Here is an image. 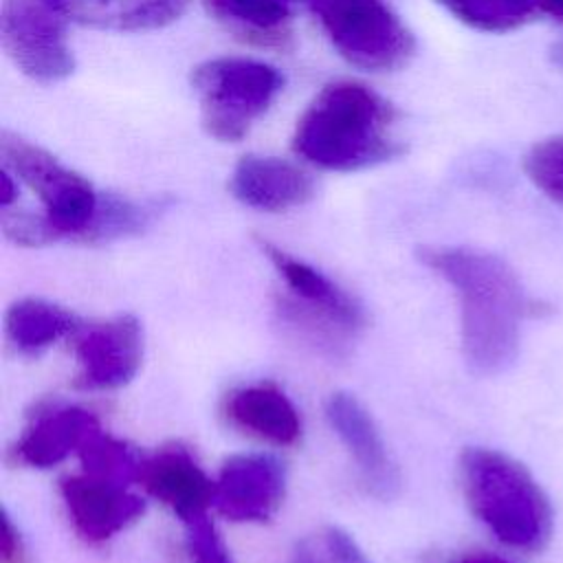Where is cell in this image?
Segmentation results:
<instances>
[{"instance_id": "d4e9b609", "label": "cell", "mask_w": 563, "mask_h": 563, "mask_svg": "<svg viewBox=\"0 0 563 563\" xmlns=\"http://www.w3.org/2000/svg\"><path fill=\"white\" fill-rule=\"evenodd\" d=\"M325 545L334 563H372L365 552L358 548V543L343 530L330 528L325 534Z\"/></svg>"}, {"instance_id": "4fadbf2b", "label": "cell", "mask_w": 563, "mask_h": 563, "mask_svg": "<svg viewBox=\"0 0 563 563\" xmlns=\"http://www.w3.org/2000/svg\"><path fill=\"white\" fill-rule=\"evenodd\" d=\"M136 482L180 521L205 515L213 504L216 484L183 446H165L141 460Z\"/></svg>"}, {"instance_id": "8992f818", "label": "cell", "mask_w": 563, "mask_h": 563, "mask_svg": "<svg viewBox=\"0 0 563 563\" xmlns=\"http://www.w3.org/2000/svg\"><path fill=\"white\" fill-rule=\"evenodd\" d=\"M0 156L2 167L40 198L44 207L42 216L55 240L86 238L99 209L101 194L95 191L81 174L59 163L44 147L9 130L0 132Z\"/></svg>"}, {"instance_id": "f1b7e54d", "label": "cell", "mask_w": 563, "mask_h": 563, "mask_svg": "<svg viewBox=\"0 0 563 563\" xmlns=\"http://www.w3.org/2000/svg\"><path fill=\"white\" fill-rule=\"evenodd\" d=\"M457 563H512L499 554H490V552H473L462 556Z\"/></svg>"}, {"instance_id": "f546056e", "label": "cell", "mask_w": 563, "mask_h": 563, "mask_svg": "<svg viewBox=\"0 0 563 563\" xmlns=\"http://www.w3.org/2000/svg\"><path fill=\"white\" fill-rule=\"evenodd\" d=\"M537 9L556 18V20H563V0H534Z\"/></svg>"}, {"instance_id": "83f0119b", "label": "cell", "mask_w": 563, "mask_h": 563, "mask_svg": "<svg viewBox=\"0 0 563 563\" xmlns=\"http://www.w3.org/2000/svg\"><path fill=\"white\" fill-rule=\"evenodd\" d=\"M288 563H323V561H321V556H317V552L310 545L301 543V545L295 548Z\"/></svg>"}, {"instance_id": "6da1fadb", "label": "cell", "mask_w": 563, "mask_h": 563, "mask_svg": "<svg viewBox=\"0 0 563 563\" xmlns=\"http://www.w3.org/2000/svg\"><path fill=\"white\" fill-rule=\"evenodd\" d=\"M420 260L457 295L466 363L477 374H499L519 352L528 299L515 271L497 255L471 246H422Z\"/></svg>"}, {"instance_id": "44dd1931", "label": "cell", "mask_w": 563, "mask_h": 563, "mask_svg": "<svg viewBox=\"0 0 563 563\" xmlns=\"http://www.w3.org/2000/svg\"><path fill=\"white\" fill-rule=\"evenodd\" d=\"M154 218L150 205L134 202L117 194H101L99 209L86 233V242H108L143 231Z\"/></svg>"}, {"instance_id": "7c38bea8", "label": "cell", "mask_w": 563, "mask_h": 563, "mask_svg": "<svg viewBox=\"0 0 563 563\" xmlns=\"http://www.w3.org/2000/svg\"><path fill=\"white\" fill-rule=\"evenodd\" d=\"M325 418L352 455L367 490L380 499L396 495L400 479L387 444L363 402L345 391H336L325 402Z\"/></svg>"}, {"instance_id": "4316f807", "label": "cell", "mask_w": 563, "mask_h": 563, "mask_svg": "<svg viewBox=\"0 0 563 563\" xmlns=\"http://www.w3.org/2000/svg\"><path fill=\"white\" fill-rule=\"evenodd\" d=\"M18 198V178L7 169L2 167L0 172V207L2 209H9Z\"/></svg>"}, {"instance_id": "ba28073f", "label": "cell", "mask_w": 563, "mask_h": 563, "mask_svg": "<svg viewBox=\"0 0 563 563\" xmlns=\"http://www.w3.org/2000/svg\"><path fill=\"white\" fill-rule=\"evenodd\" d=\"M260 244L295 297L292 314L299 325H310L317 336L334 339L350 336L363 325L365 314L361 303L336 282L271 242Z\"/></svg>"}, {"instance_id": "5bb4252c", "label": "cell", "mask_w": 563, "mask_h": 563, "mask_svg": "<svg viewBox=\"0 0 563 563\" xmlns=\"http://www.w3.org/2000/svg\"><path fill=\"white\" fill-rule=\"evenodd\" d=\"M229 189L251 209L279 213L308 202L314 183L303 169L284 158L246 154L233 167Z\"/></svg>"}, {"instance_id": "ac0fdd59", "label": "cell", "mask_w": 563, "mask_h": 563, "mask_svg": "<svg viewBox=\"0 0 563 563\" xmlns=\"http://www.w3.org/2000/svg\"><path fill=\"white\" fill-rule=\"evenodd\" d=\"M207 13L240 42L286 48L292 42L295 0H202Z\"/></svg>"}, {"instance_id": "e0dca14e", "label": "cell", "mask_w": 563, "mask_h": 563, "mask_svg": "<svg viewBox=\"0 0 563 563\" xmlns=\"http://www.w3.org/2000/svg\"><path fill=\"white\" fill-rule=\"evenodd\" d=\"M229 420L277 446L295 444L301 435V418L290 398L275 385L257 383L235 389L227 400Z\"/></svg>"}, {"instance_id": "52a82bcc", "label": "cell", "mask_w": 563, "mask_h": 563, "mask_svg": "<svg viewBox=\"0 0 563 563\" xmlns=\"http://www.w3.org/2000/svg\"><path fill=\"white\" fill-rule=\"evenodd\" d=\"M66 22L51 0H2V48L26 77L44 84L62 81L75 70Z\"/></svg>"}, {"instance_id": "8fae6325", "label": "cell", "mask_w": 563, "mask_h": 563, "mask_svg": "<svg viewBox=\"0 0 563 563\" xmlns=\"http://www.w3.org/2000/svg\"><path fill=\"white\" fill-rule=\"evenodd\" d=\"M59 493L75 532L86 543L112 539L145 510V501L125 484L88 473L62 479Z\"/></svg>"}, {"instance_id": "7a4b0ae2", "label": "cell", "mask_w": 563, "mask_h": 563, "mask_svg": "<svg viewBox=\"0 0 563 563\" xmlns=\"http://www.w3.org/2000/svg\"><path fill=\"white\" fill-rule=\"evenodd\" d=\"M396 110L361 81L339 79L319 90L297 119L292 150L330 172H356L396 158Z\"/></svg>"}, {"instance_id": "4dcf8cb0", "label": "cell", "mask_w": 563, "mask_h": 563, "mask_svg": "<svg viewBox=\"0 0 563 563\" xmlns=\"http://www.w3.org/2000/svg\"><path fill=\"white\" fill-rule=\"evenodd\" d=\"M550 59H552L556 66L563 68V40H559L556 44H552V48H550Z\"/></svg>"}, {"instance_id": "3957f363", "label": "cell", "mask_w": 563, "mask_h": 563, "mask_svg": "<svg viewBox=\"0 0 563 563\" xmlns=\"http://www.w3.org/2000/svg\"><path fill=\"white\" fill-rule=\"evenodd\" d=\"M460 477L471 510L504 545L539 552L550 541V501L517 460L495 449L471 446L460 455Z\"/></svg>"}, {"instance_id": "277c9868", "label": "cell", "mask_w": 563, "mask_h": 563, "mask_svg": "<svg viewBox=\"0 0 563 563\" xmlns=\"http://www.w3.org/2000/svg\"><path fill=\"white\" fill-rule=\"evenodd\" d=\"M282 73L253 57H213L191 70L202 128L222 143H238L282 92Z\"/></svg>"}, {"instance_id": "cb8c5ba5", "label": "cell", "mask_w": 563, "mask_h": 563, "mask_svg": "<svg viewBox=\"0 0 563 563\" xmlns=\"http://www.w3.org/2000/svg\"><path fill=\"white\" fill-rule=\"evenodd\" d=\"M185 548L191 563H233L229 548L216 530L209 515H196L183 521Z\"/></svg>"}, {"instance_id": "603a6c76", "label": "cell", "mask_w": 563, "mask_h": 563, "mask_svg": "<svg viewBox=\"0 0 563 563\" xmlns=\"http://www.w3.org/2000/svg\"><path fill=\"white\" fill-rule=\"evenodd\" d=\"M523 169L534 187L563 207V136L534 143L523 158Z\"/></svg>"}, {"instance_id": "9c48e42d", "label": "cell", "mask_w": 563, "mask_h": 563, "mask_svg": "<svg viewBox=\"0 0 563 563\" xmlns=\"http://www.w3.org/2000/svg\"><path fill=\"white\" fill-rule=\"evenodd\" d=\"M77 385L84 389H117L128 385L143 358V332L134 317L121 314L81 330L75 341Z\"/></svg>"}, {"instance_id": "ffe728a7", "label": "cell", "mask_w": 563, "mask_h": 563, "mask_svg": "<svg viewBox=\"0 0 563 563\" xmlns=\"http://www.w3.org/2000/svg\"><path fill=\"white\" fill-rule=\"evenodd\" d=\"M462 24L488 31L504 33L523 26L532 20L537 4L534 0H435Z\"/></svg>"}, {"instance_id": "2e32d148", "label": "cell", "mask_w": 563, "mask_h": 563, "mask_svg": "<svg viewBox=\"0 0 563 563\" xmlns=\"http://www.w3.org/2000/svg\"><path fill=\"white\" fill-rule=\"evenodd\" d=\"M68 22L103 31H152L180 20L191 0H51Z\"/></svg>"}, {"instance_id": "484cf974", "label": "cell", "mask_w": 563, "mask_h": 563, "mask_svg": "<svg viewBox=\"0 0 563 563\" xmlns=\"http://www.w3.org/2000/svg\"><path fill=\"white\" fill-rule=\"evenodd\" d=\"M0 563H26V548L24 541L13 526L11 517H2V532H0Z\"/></svg>"}, {"instance_id": "d6986e66", "label": "cell", "mask_w": 563, "mask_h": 563, "mask_svg": "<svg viewBox=\"0 0 563 563\" xmlns=\"http://www.w3.org/2000/svg\"><path fill=\"white\" fill-rule=\"evenodd\" d=\"M7 336L22 354H40L59 339L77 332V317L46 299L26 297L15 301L4 317Z\"/></svg>"}, {"instance_id": "30bf717a", "label": "cell", "mask_w": 563, "mask_h": 563, "mask_svg": "<svg viewBox=\"0 0 563 563\" xmlns=\"http://www.w3.org/2000/svg\"><path fill=\"white\" fill-rule=\"evenodd\" d=\"M213 506L231 521H266L284 501L286 473L264 453L229 457L213 482Z\"/></svg>"}, {"instance_id": "7402d4cb", "label": "cell", "mask_w": 563, "mask_h": 563, "mask_svg": "<svg viewBox=\"0 0 563 563\" xmlns=\"http://www.w3.org/2000/svg\"><path fill=\"white\" fill-rule=\"evenodd\" d=\"M79 457L88 475H97L103 479H112L125 484L136 479L139 462L134 460L132 451L117 438L97 429L86 444L79 449Z\"/></svg>"}, {"instance_id": "5b68a950", "label": "cell", "mask_w": 563, "mask_h": 563, "mask_svg": "<svg viewBox=\"0 0 563 563\" xmlns=\"http://www.w3.org/2000/svg\"><path fill=\"white\" fill-rule=\"evenodd\" d=\"M310 9L336 53L356 68L387 73L416 51L411 31L385 0H297Z\"/></svg>"}, {"instance_id": "9a60e30c", "label": "cell", "mask_w": 563, "mask_h": 563, "mask_svg": "<svg viewBox=\"0 0 563 563\" xmlns=\"http://www.w3.org/2000/svg\"><path fill=\"white\" fill-rule=\"evenodd\" d=\"M99 429L97 418L75 405L53 407L33 418L13 446L15 462L33 468H48L79 453L86 440Z\"/></svg>"}]
</instances>
